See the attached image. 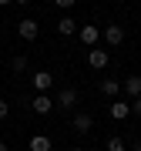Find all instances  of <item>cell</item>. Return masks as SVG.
<instances>
[{"mask_svg": "<svg viewBox=\"0 0 141 151\" xmlns=\"http://www.w3.org/2000/svg\"><path fill=\"white\" fill-rule=\"evenodd\" d=\"M17 34H20L24 40H37V34H40V27H37V20H30V17H24V20L17 24Z\"/></svg>", "mask_w": 141, "mask_h": 151, "instance_id": "6da1fadb", "label": "cell"}, {"mask_svg": "<svg viewBox=\"0 0 141 151\" xmlns=\"http://www.w3.org/2000/svg\"><path fill=\"white\" fill-rule=\"evenodd\" d=\"M74 104H77V91H74V87H64V91L57 94L54 108H64V111H74Z\"/></svg>", "mask_w": 141, "mask_h": 151, "instance_id": "7a4b0ae2", "label": "cell"}, {"mask_svg": "<svg viewBox=\"0 0 141 151\" xmlns=\"http://www.w3.org/2000/svg\"><path fill=\"white\" fill-rule=\"evenodd\" d=\"M104 40H108L111 47H118V44L124 40V27H121V24H108V27H104Z\"/></svg>", "mask_w": 141, "mask_h": 151, "instance_id": "3957f363", "label": "cell"}, {"mask_svg": "<svg viewBox=\"0 0 141 151\" xmlns=\"http://www.w3.org/2000/svg\"><path fill=\"white\" fill-rule=\"evenodd\" d=\"M108 50H98V47H94V50H87V64H91L94 70H101V67H108Z\"/></svg>", "mask_w": 141, "mask_h": 151, "instance_id": "277c9868", "label": "cell"}, {"mask_svg": "<svg viewBox=\"0 0 141 151\" xmlns=\"http://www.w3.org/2000/svg\"><path fill=\"white\" fill-rule=\"evenodd\" d=\"M50 84H54V74H50V70H37V74H34V87H37V94H47Z\"/></svg>", "mask_w": 141, "mask_h": 151, "instance_id": "5b68a950", "label": "cell"}, {"mask_svg": "<svg viewBox=\"0 0 141 151\" xmlns=\"http://www.w3.org/2000/svg\"><path fill=\"white\" fill-rule=\"evenodd\" d=\"M30 108L37 111V114H50V111H54V101H50L47 94H37V97L30 101Z\"/></svg>", "mask_w": 141, "mask_h": 151, "instance_id": "8992f818", "label": "cell"}, {"mask_svg": "<svg viewBox=\"0 0 141 151\" xmlns=\"http://www.w3.org/2000/svg\"><path fill=\"white\" fill-rule=\"evenodd\" d=\"M91 128H94V118H91V114H74V131H77V134H87Z\"/></svg>", "mask_w": 141, "mask_h": 151, "instance_id": "52a82bcc", "label": "cell"}, {"mask_svg": "<svg viewBox=\"0 0 141 151\" xmlns=\"http://www.w3.org/2000/svg\"><path fill=\"white\" fill-rule=\"evenodd\" d=\"M81 40L87 47H94V44H98V24H84L81 27Z\"/></svg>", "mask_w": 141, "mask_h": 151, "instance_id": "ba28073f", "label": "cell"}, {"mask_svg": "<svg viewBox=\"0 0 141 151\" xmlns=\"http://www.w3.org/2000/svg\"><path fill=\"white\" fill-rule=\"evenodd\" d=\"M50 148H54V141L47 134H34L30 138V151H50Z\"/></svg>", "mask_w": 141, "mask_h": 151, "instance_id": "9c48e42d", "label": "cell"}, {"mask_svg": "<svg viewBox=\"0 0 141 151\" xmlns=\"http://www.w3.org/2000/svg\"><path fill=\"white\" fill-rule=\"evenodd\" d=\"M124 91H128L131 97H141V77H138V74L124 77Z\"/></svg>", "mask_w": 141, "mask_h": 151, "instance_id": "30bf717a", "label": "cell"}, {"mask_svg": "<svg viewBox=\"0 0 141 151\" xmlns=\"http://www.w3.org/2000/svg\"><path fill=\"white\" fill-rule=\"evenodd\" d=\"M131 114V104H124V101H118V104H111V118L114 121H124Z\"/></svg>", "mask_w": 141, "mask_h": 151, "instance_id": "8fae6325", "label": "cell"}, {"mask_svg": "<svg viewBox=\"0 0 141 151\" xmlns=\"http://www.w3.org/2000/svg\"><path fill=\"white\" fill-rule=\"evenodd\" d=\"M74 30H77V24L70 20V17H60V20H57V34H64V37H70Z\"/></svg>", "mask_w": 141, "mask_h": 151, "instance_id": "7c38bea8", "label": "cell"}, {"mask_svg": "<svg viewBox=\"0 0 141 151\" xmlns=\"http://www.w3.org/2000/svg\"><path fill=\"white\" fill-rule=\"evenodd\" d=\"M101 91L108 94V97H114V94L121 91V81H114V77H108V81H101Z\"/></svg>", "mask_w": 141, "mask_h": 151, "instance_id": "4fadbf2b", "label": "cell"}, {"mask_svg": "<svg viewBox=\"0 0 141 151\" xmlns=\"http://www.w3.org/2000/svg\"><path fill=\"white\" fill-rule=\"evenodd\" d=\"M14 70H17V74H24V70H27V57H24V54H17L14 57V64H10Z\"/></svg>", "mask_w": 141, "mask_h": 151, "instance_id": "5bb4252c", "label": "cell"}, {"mask_svg": "<svg viewBox=\"0 0 141 151\" xmlns=\"http://www.w3.org/2000/svg\"><path fill=\"white\" fill-rule=\"evenodd\" d=\"M108 151H124V141L121 138H108Z\"/></svg>", "mask_w": 141, "mask_h": 151, "instance_id": "9a60e30c", "label": "cell"}, {"mask_svg": "<svg viewBox=\"0 0 141 151\" xmlns=\"http://www.w3.org/2000/svg\"><path fill=\"white\" fill-rule=\"evenodd\" d=\"M7 114H10V104H7V101H0V121H4Z\"/></svg>", "mask_w": 141, "mask_h": 151, "instance_id": "2e32d148", "label": "cell"}, {"mask_svg": "<svg viewBox=\"0 0 141 151\" xmlns=\"http://www.w3.org/2000/svg\"><path fill=\"white\" fill-rule=\"evenodd\" d=\"M54 4L60 7V10H70V7H74V0H54Z\"/></svg>", "mask_w": 141, "mask_h": 151, "instance_id": "e0dca14e", "label": "cell"}, {"mask_svg": "<svg viewBox=\"0 0 141 151\" xmlns=\"http://www.w3.org/2000/svg\"><path fill=\"white\" fill-rule=\"evenodd\" d=\"M131 111H135L138 118H141V97H135V101H131Z\"/></svg>", "mask_w": 141, "mask_h": 151, "instance_id": "ac0fdd59", "label": "cell"}, {"mask_svg": "<svg viewBox=\"0 0 141 151\" xmlns=\"http://www.w3.org/2000/svg\"><path fill=\"white\" fill-rule=\"evenodd\" d=\"M14 4H20V7H27V4H30V0H14Z\"/></svg>", "mask_w": 141, "mask_h": 151, "instance_id": "d6986e66", "label": "cell"}, {"mask_svg": "<svg viewBox=\"0 0 141 151\" xmlns=\"http://www.w3.org/2000/svg\"><path fill=\"white\" fill-rule=\"evenodd\" d=\"M7 4H14V0H0V7H7Z\"/></svg>", "mask_w": 141, "mask_h": 151, "instance_id": "ffe728a7", "label": "cell"}, {"mask_svg": "<svg viewBox=\"0 0 141 151\" xmlns=\"http://www.w3.org/2000/svg\"><path fill=\"white\" fill-rule=\"evenodd\" d=\"M0 151H7V145H4V141H0Z\"/></svg>", "mask_w": 141, "mask_h": 151, "instance_id": "44dd1931", "label": "cell"}, {"mask_svg": "<svg viewBox=\"0 0 141 151\" xmlns=\"http://www.w3.org/2000/svg\"><path fill=\"white\" fill-rule=\"evenodd\" d=\"M74 151H84V148H74Z\"/></svg>", "mask_w": 141, "mask_h": 151, "instance_id": "7402d4cb", "label": "cell"}, {"mask_svg": "<svg viewBox=\"0 0 141 151\" xmlns=\"http://www.w3.org/2000/svg\"><path fill=\"white\" fill-rule=\"evenodd\" d=\"M135 151H141V148H135Z\"/></svg>", "mask_w": 141, "mask_h": 151, "instance_id": "603a6c76", "label": "cell"}]
</instances>
